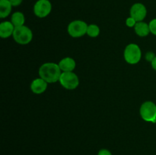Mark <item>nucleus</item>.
Instances as JSON below:
<instances>
[{
	"instance_id": "9b49d317",
	"label": "nucleus",
	"mask_w": 156,
	"mask_h": 155,
	"mask_svg": "<svg viewBox=\"0 0 156 155\" xmlns=\"http://www.w3.org/2000/svg\"><path fill=\"white\" fill-rule=\"evenodd\" d=\"M59 66L62 72L64 71H73L76 68V61L71 57H66L61 59L59 62Z\"/></svg>"
},
{
	"instance_id": "423d86ee",
	"label": "nucleus",
	"mask_w": 156,
	"mask_h": 155,
	"mask_svg": "<svg viewBox=\"0 0 156 155\" xmlns=\"http://www.w3.org/2000/svg\"><path fill=\"white\" fill-rule=\"evenodd\" d=\"M88 26L87 23L85 21H81V20H76L69 24L67 31L72 37H81L87 33Z\"/></svg>"
},
{
	"instance_id": "20e7f679",
	"label": "nucleus",
	"mask_w": 156,
	"mask_h": 155,
	"mask_svg": "<svg viewBox=\"0 0 156 155\" xmlns=\"http://www.w3.org/2000/svg\"><path fill=\"white\" fill-rule=\"evenodd\" d=\"M140 113L144 121L156 122V104L152 101H146L141 105Z\"/></svg>"
},
{
	"instance_id": "39448f33",
	"label": "nucleus",
	"mask_w": 156,
	"mask_h": 155,
	"mask_svg": "<svg viewBox=\"0 0 156 155\" xmlns=\"http://www.w3.org/2000/svg\"><path fill=\"white\" fill-rule=\"evenodd\" d=\"M60 84L67 90H75L79 85V78L73 71H64L59 80Z\"/></svg>"
},
{
	"instance_id": "6ab92c4d",
	"label": "nucleus",
	"mask_w": 156,
	"mask_h": 155,
	"mask_svg": "<svg viewBox=\"0 0 156 155\" xmlns=\"http://www.w3.org/2000/svg\"><path fill=\"white\" fill-rule=\"evenodd\" d=\"M98 155H112L111 152L108 149H101L98 153Z\"/></svg>"
},
{
	"instance_id": "f3484780",
	"label": "nucleus",
	"mask_w": 156,
	"mask_h": 155,
	"mask_svg": "<svg viewBox=\"0 0 156 155\" xmlns=\"http://www.w3.org/2000/svg\"><path fill=\"white\" fill-rule=\"evenodd\" d=\"M136 23H137L136 21L134 18H133L132 17H129V18H126V25L129 27H135Z\"/></svg>"
},
{
	"instance_id": "f8f14e48",
	"label": "nucleus",
	"mask_w": 156,
	"mask_h": 155,
	"mask_svg": "<svg viewBox=\"0 0 156 155\" xmlns=\"http://www.w3.org/2000/svg\"><path fill=\"white\" fill-rule=\"evenodd\" d=\"M134 30H135L136 33L139 36H141V37H144V36H148L149 34V33H150V29H149V24L144 22V21L137 22L136 24L135 27H134Z\"/></svg>"
},
{
	"instance_id": "a211bd4d",
	"label": "nucleus",
	"mask_w": 156,
	"mask_h": 155,
	"mask_svg": "<svg viewBox=\"0 0 156 155\" xmlns=\"http://www.w3.org/2000/svg\"><path fill=\"white\" fill-rule=\"evenodd\" d=\"M155 55L153 52H148L146 54V59L148 61V62H152V61L154 60V59L155 58Z\"/></svg>"
},
{
	"instance_id": "1a4fd4ad",
	"label": "nucleus",
	"mask_w": 156,
	"mask_h": 155,
	"mask_svg": "<svg viewBox=\"0 0 156 155\" xmlns=\"http://www.w3.org/2000/svg\"><path fill=\"white\" fill-rule=\"evenodd\" d=\"M48 83L41 78L34 79L30 84V90L34 94H41L45 92L47 90Z\"/></svg>"
},
{
	"instance_id": "6e6552de",
	"label": "nucleus",
	"mask_w": 156,
	"mask_h": 155,
	"mask_svg": "<svg viewBox=\"0 0 156 155\" xmlns=\"http://www.w3.org/2000/svg\"><path fill=\"white\" fill-rule=\"evenodd\" d=\"M129 14L130 17L134 18L136 22L143 21L147 15V9L143 3L136 2L131 6Z\"/></svg>"
},
{
	"instance_id": "412c9836",
	"label": "nucleus",
	"mask_w": 156,
	"mask_h": 155,
	"mask_svg": "<svg viewBox=\"0 0 156 155\" xmlns=\"http://www.w3.org/2000/svg\"><path fill=\"white\" fill-rule=\"evenodd\" d=\"M151 64H152V68H153L154 70H155V71H156V56H155V59H154V60L152 61V62H151Z\"/></svg>"
},
{
	"instance_id": "aec40b11",
	"label": "nucleus",
	"mask_w": 156,
	"mask_h": 155,
	"mask_svg": "<svg viewBox=\"0 0 156 155\" xmlns=\"http://www.w3.org/2000/svg\"><path fill=\"white\" fill-rule=\"evenodd\" d=\"M9 2H10L13 7H17V6H19L22 3L23 0H9Z\"/></svg>"
},
{
	"instance_id": "f257e3e1",
	"label": "nucleus",
	"mask_w": 156,
	"mask_h": 155,
	"mask_svg": "<svg viewBox=\"0 0 156 155\" xmlns=\"http://www.w3.org/2000/svg\"><path fill=\"white\" fill-rule=\"evenodd\" d=\"M62 71L59 65L54 62H46L39 68V76L48 84L59 81Z\"/></svg>"
},
{
	"instance_id": "9d476101",
	"label": "nucleus",
	"mask_w": 156,
	"mask_h": 155,
	"mask_svg": "<svg viewBox=\"0 0 156 155\" xmlns=\"http://www.w3.org/2000/svg\"><path fill=\"white\" fill-rule=\"evenodd\" d=\"M15 27L11 21H3L0 24V36L2 38H9L13 35Z\"/></svg>"
},
{
	"instance_id": "2eb2a0df",
	"label": "nucleus",
	"mask_w": 156,
	"mask_h": 155,
	"mask_svg": "<svg viewBox=\"0 0 156 155\" xmlns=\"http://www.w3.org/2000/svg\"><path fill=\"white\" fill-rule=\"evenodd\" d=\"M87 35L90 37H97L99 34H100V28L96 24H89L88 26V29H87Z\"/></svg>"
},
{
	"instance_id": "dca6fc26",
	"label": "nucleus",
	"mask_w": 156,
	"mask_h": 155,
	"mask_svg": "<svg viewBox=\"0 0 156 155\" xmlns=\"http://www.w3.org/2000/svg\"><path fill=\"white\" fill-rule=\"evenodd\" d=\"M149 29H150V33L156 36V18H154L149 22Z\"/></svg>"
},
{
	"instance_id": "7ed1b4c3",
	"label": "nucleus",
	"mask_w": 156,
	"mask_h": 155,
	"mask_svg": "<svg viewBox=\"0 0 156 155\" xmlns=\"http://www.w3.org/2000/svg\"><path fill=\"white\" fill-rule=\"evenodd\" d=\"M124 59L130 65L137 64L142 57V51L140 47L136 43H130L126 46L123 53Z\"/></svg>"
},
{
	"instance_id": "ddd939ff",
	"label": "nucleus",
	"mask_w": 156,
	"mask_h": 155,
	"mask_svg": "<svg viewBox=\"0 0 156 155\" xmlns=\"http://www.w3.org/2000/svg\"><path fill=\"white\" fill-rule=\"evenodd\" d=\"M12 7L9 0H0V18H5L9 16Z\"/></svg>"
},
{
	"instance_id": "f03ea898",
	"label": "nucleus",
	"mask_w": 156,
	"mask_h": 155,
	"mask_svg": "<svg viewBox=\"0 0 156 155\" xmlns=\"http://www.w3.org/2000/svg\"><path fill=\"white\" fill-rule=\"evenodd\" d=\"M12 36L17 43L26 45L31 42L33 39V33L28 27L23 25L15 27Z\"/></svg>"
},
{
	"instance_id": "4468645a",
	"label": "nucleus",
	"mask_w": 156,
	"mask_h": 155,
	"mask_svg": "<svg viewBox=\"0 0 156 155\" xmlns=\"http://www.w3.org/2000/svg\"><path fill=\"white\" fill-rule=\"evenodd\" d=\"M11 22L13 24V25L15 27H21V26L24 25V22H25V17H24V15L21 12H15L12 15Z\"/></svg>"
},
{
	"instance_id": "0eeeda50",
	"label": "nucleus",
	"mask_w": 156,
	"mask_h": 155,
	"mask_svg": "<svg viewBox=\"0 0 156 155\" xmlns=\"http://www.w3.org/2000/svg\"><path fill=\"white\" fill-rule=\"evenodd\" d=\"M52 11V4L49 0H37L34 5V13L37 17L44 18Z\"/></svg>"
}]
</instances>
